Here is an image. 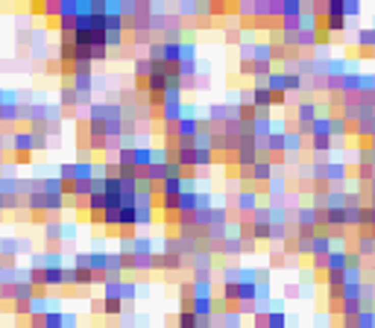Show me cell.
Wrapping results in <instances>:
<instances>
[{
    "label": "cell",
    "instance_id": "obj_1",
    "mask_svg": "<svg viewBox=\"0 0 375 328\" xmlns=\"http://www.w3.org/2000/svg\"><path fill=\"white\" fill-rule=\"evenodd\" d=\"M316 117H319V103H314V100H308V97H302L299 103H296V123H302V126H311Z\"/></svg>",
    "mask_w": 375,
    "mask_h": 328
},
{
    "label": "cell",
    "instance_id": "obj_2",
    "mask_svg": "<svg viewBox=\"0 0 375 328\" xmlns=\"http://www.w3.org/2000/svg\"><path fill=\"white\" fill-rule=\"evenodd\" d=\"M273 176H276V170H273V164H270V155L267 152H258V161L252 164V182H255V185H267Z\"/></svg>",
    "mask_w": 375,
    "mask_h": 328
},
{
    "label": "cell",
    "instance_id": "obj_3",
    "mask_svg": "<svg viewBox=\"0 0 375 328\" xmlns=\"http://www.w3.org/2000/svg\"><path fill=\"white\" fill-rule=\"evenodd\" d=\"M197 132H199V117H194V112H185V115L179 117V123H176V135H179V141L197 138Z\"/></svg>",
    "mask_w": 375,
    "mask_h": 328
},
{
    "label": "cell",
    "instance_id": "obj_4",
    "mask_svg": "<svg viewBox=\"0 0 375 328\" xmlns=\"http://www.w3.org/2000/svg\"><path fill=\"white\" fill-rule=\"evenodd\" d=\"M258 205H261V197H258V194H252V190H240V187H237V197H234V211H237V214L244 211L246 217H249Z\"/></svg>",
    "mask_w": 375,
    "mask_h": 328
},
{
    "label": "cell",
    "instance_id": "obj_5",
    "mask_svg": "<svg viewBox=\"0 0 375 328\" xmlns=\"http://www.w3.org/2000/svg\"><path fill=\"white\" fill-rule=\"evenodd\" d=\"M185 267V258L162 252V255H152V269H162V272H176V269Z\"/></svg>",
    "mask_w": 375,
    "mask_h": 328
},
{
    "label": "cell",
    "instance_id": "obj_6",
    "mask_svg": "<svg viewBox=\"0 0 375 328\" xmlns=\"http://www.w3.org/2000/svg\"><path fill=\"white\" fill-rule=\"evenodd\" d=\"M293 226L296 229H316V211L311 205H299V208L293 211Z\"/></svg>",
    "mask_w": 375,
    "mask_h": 328
},
{
    "label": "cell",
    "instance_id": "obj_7",
    "mask_svg": "<svg viewBox=\"0 0 375 328\" xmlns=\"http://www.w3.org/2000/svg\"><path fill=\"white\" fill-rule=\"evenodd\" d=\"M249 103L255 105V108H273V94L267 91V85H255L249 91Z\"/></svg>",
    "mask_w": 375,
    "mask_h": 328
},
{
    "label": "cell",
    "instance_id": "obj_8",
    "mask_svg": "<svg viewBox=\"0 0 375 328\" xmlns=\"http://www.w3.org/2000/svg\"><path fill=\"white\" fill-rule=\"evenodd\" d=\"M109 252H103V249H94V252H88V269L91 272H103V269H109Z\"/></svg>",
    "mask_w": 375,
    "mask_h": 328
},
{
    "label": "cell",
    "instance_id": "obj_9",
    "mask_svg": "<svg viewBox=\"0 0 375 328\" xmlns=\"http://www.w3.org/2000/svg\"><path fill=\"white\" fill-rule=\"evenodd\" d=\"M287 267H296V258L284 255L281 249H276V252L270 255V264H267V269L273 272V269H287Z\"/></svg>",
    "mask_w": 375,
    "mask_h": 328
},
{
    "label": "cell",
    "instance_id": "obj_10",
    "mask_svg": "<svg viewBox=\"0 0 375 328\" xmlns=\"http://www.w3.org/2000/svg\"><path fill=\"white\" fill-rule=\"evenodd\" d=\"M132 255H155V252H152L150 234H135V240H132Z\"/></svg>",
    "mask_w": 375,
    "mask_h": 328
},
{
    "label": "cell",
    "instance_id": "obj_11",
    "mask_svg": "<svg viewBox=\"0 0 375 328\" xmlns=\"http://www.w3.org/2000/svg\"><path fill=\"white\" fill-rule=\"evenodd\" d=\"M328 135H331V138H352L349 123H346L343 117H328Z\"/></svg>",
    "mask_w": 375,
    "mask_h": 328
},
{
    "label": "cell",
    "instance_id": "obj_12",
    "mask_svg": "<svg viewBox=\"0 0 375 328\" xmlns=\"http://www.w3.org/2000/svg\"><path fill=\"white\" fill-rule=\"evenodd\" d=\"M331 249H334V246H331L328 237H314V240H311V255L308 258H328Z\"/></svg>",
    "mask_w": 375,
    "mask_h": 328
},
{
    "label": "cell",
    "instance_id": "obj_13",
    "mask_svg": "<svg viewBox=\"0 0 375 328\" xmlns=\"http://www.w3.org/2000/svg\"><path fill=\"white\" fill-rule=\"evenodd\" d=\"M234 158H237V167H252L258 161V150L255 147H240L234 152Z\"/></svg>",
    "mask_w": 375,
    "mask_h": 328
},
{
    "label": "cell",
    "instance_id": "obj_14",
    "mask_svg": "<svg viewBox=\"0 0 375 328\" xmlns=\"http://www.w3.org/2000/svg\"><path fill=\"white\" fill-rule=\"evenodd\" d=\"M138 284L135 281H120V302L123 305H135V299H138Z\"/></svg>",
    "mask_w": 375,
    "mask_h": 328
},
{
    "label": "cell",
    "instance_id": "obj_15",
    "mask_svg": "<svg viewBox=\"0 0 375 328\" xmlns=\"http://www.w3.org/2000/svg\"><path fill=\"white\" fill-rule=\"evenodd\" d=\"M252 62H273V47H270V41H255V44H252Z\"/></svg>",
    "mask_w": 375,
    "mask_h": 328
},
{
    "label": "cell",
    "instance_id": "obj_16",
    "mask_svg": "<svg viewBox=\"0 0 375 328\" xmlns=\"http://www.w3.org/2000/svg\"><path fill=\"white\" fill-rule=\"evenodd\" d=\"M167 91V76L164 73H150L147 76V94H164Z\"/></svg>",
    "mask_w": 375,
    "mask_h": 328
},
{
    "label": "cell",
    "instance_id": "obj_17",
    "mask_svg": "<svg viewBox=\"0 0 375 328\" xmlns=\"http://www.w3.org/2000/svg\"><path fill=\"white\" fill-rule=\"evenodd\" d=\"M132 73H135V79H147V76H150L152 73V65H150V59L147 56H135L132 59Z\"/></svg>",
    "mask_w": 375,
    "mask_h": 328
},
{
    "label": "cell",
    "instance_id": "obj_18",
    "mask_svg": "<svg viewBox=\"0 0 375 328\" xmlns=\"http://www.w3.org/2000/svg\"><path fill=\"white\" fill-rule=\"evenodd\" d=\"M182 194V179H164L158 185V197H179Z\"/></svg>",
    "mask_w": 375,
    "mask_h": 328
},
{
    "label": "cell",
    "instance_id": "obj_19",
    "mask_svg": "<svg viewBox=\"0 0 375 328\" xmlns=\"http://www.w3.org/2000/svg\"><path fill=\"white\" fill-rule=\"evenodd\" d=\"M223 258H240V237L237 234H229L223 240Z\"/></svg>",
    "mask_w": 375,
    "mask_h": 328
},
{
    "label": "cell",
    "instance_id": "obj_20",
    "mask_svg": "<svg viewBox=\"0 0 375 328\" xmlns=\"http://www.w3.org/2000/svg\"><path fill=\"white\" fill-rule=\"evenodd\" d=\"M326 269H346V252L343 249H331L326 258Z\"/></svg>",
    "mask_w": 375,
    "mask_h": 328
},
{
    "label": "cell",
    "instance_id": "obj_21",
    "mask_svg": "<svg viewBox=\"0 0 375 328\" xmlns=\"http://www.w3.org/2000/svg\"><path fill=\"white\" fill-rule=\"evenodd\" d=\"M191 311H194V316H197V319H202V316H211V296L194 299V302H191Z\"/></svg>",
    "mask_w": 375,
    "mask_h": 328
},
{
    "label": "cell",
    "instance_id": "obj_22",
    "mask_svg": "<svg viewBox=\"0 0 375 328\" xmlns=\"http://www.w3.org/2000/svg\"><path fill=\"white\" fill-rule=\"evenodd\" d=\"M363 284L361 281H352V284H343V302H361Z\"/></svg>",
    "mask_w": 375,
    "mask_h": 328
},
{
    "label": "cell",
    "instance_id": "obj_23",
    "mask_svg": "<svg viewBox=\"0 0 375 328\" xmlns=\"http://www.w3.org/2000/svg\"><path fill=\"white\" fill-rule=\"evenodd\" d=\"M311 138H331V135H328V117L326 115H319L314 123H311Z\"/></svg>",
    "mask_w": 375,
    "mask_h": 328
},
{
    "label": "cell",
    "instance_id": "obj_24",
    "mask_svg": "<svg viewBox=\"0 0 375 328\" xmlns=\"http://www.w3.org/2000/svg\"><path fill=\"white\" fill-rule=\"evenodd\" d=\"M267 91L270 94L284 91V73H281V70H273V73L267 76ZM284 94H287V91H284Z\"/></svg>",
    "mask_w": 375,
    "mask_h": 328
},
{
    "label": "cell",
    "instance_id": "obj_25",
    "mask_svg": "<svg viewBox=\"0 0 375 328\" xmlns=\"http://www.w3.org/2000/svg\"><path fill=\"white\" fill-rule=\"evenodd\" d=\"M305 141L296 135V132H284V152H302Z\"/></svg>",
    "mask_w": 375,
    "mask_h": 328
},
{
    "label": "cell",
    "instance_id": "obj_26",
    "mask_svg": "<svg viewBox=\"0 0 375 328\" xmlns=\"http://www.w3.org/2000/svg\"><path fill=\"white\" fill-rule=\"evenodd\" d=\"M179 211H197V190H182L179 194Z\"/></svg>",
    "mask_w": 375,
    "mask_h": 328
},
{
    "label": "cell",
    "instance_id": "obj_27",
    "mask_svg": "<svg viewBox=\"0 0 375 328\" xmlns=\"http://www.w3.org/2000/svg\"><path fill=\"white\" fill-rule=\"evenodd\" d=\"M62 269H65V267H44L47 287H62Z\"/></svg>",
    "mask_w": 375,
    "mask_h": 328
},
{
    "label": "cell",
    "instance_id": "obj_28",
    "mask_svg": "<svg viewBox=\"0 0 375 328\" xmlns=\"http://www.w3.org/2000/svg\"><path fill=\"white\" fill-rule=\"evenodd\" d=\"M223 30H226V35H223V38H226V44H240V41H244V33H240V26H237V23H226Z\"/></svg>",
    "mask_w": 375,
    "mask_h": 328
},
{
    "label": "cell",
    "instance_id": "obj_29",
    "mask_svg": "<svg viewBox=\"0 0 375 328\" xmlns=\"http://www.w3.org/2000/svg\"><path fill=\"white\" fill-rule=\"evenodd\" d=\"M361 12H363L361 0H343V18H346V21H352V18H358Z\"/></svg>",
    "mask_w": 375,
    "mask_h": 328
},
{
    "label": "cell",
    "instance_id": "obj_30",
    "mask_svg": "<svg viewBox=\"0 0 375 328\" xmlns=\"http://www.w3.org/2000/svg\"><path fill=\"white\" fill-rule=\"evenodd\" d=\"M237 120H240V123H252V120H255V105L237 103Z\"/></svg>",
    "mask_w": 375,
    "mask_h": 328
},
{
    "label": "cell",
    "instance_id": "obj_31",
    "mask_svg": "<svg viewBox=\"0 0 375 328\" xmlns=\"http://www.w3.org/2000/svg\"><path fill=\"white\" fill-rule=\"evenodd\" d=\"M287 325V314H284V311H270L267 314V328H284Z\"/></svg>",
    "mask_w": 375,
    "mask_h": 328
},
{
    "label": "cell",
    "instance_id": "obj_32",
    "mask_svg": "<svg viewBox=\"0 0 375 328\" xmlns=\"http://www.w3.org/2000/svg\"><path fill=\"white\" fill-rule=\"evenodd\" d=\"M59 179L62 182H76V161H65L62 167H59Z\"/></svg>",
    "mask_w": 375,
    "mask_h": 328
},
{
    "label": "cell",
    "instance_id": "obj_33",
    "mask_svg": "<svg viewBox=\"0 0 375 328\" xmlns=\"http://www.w3.org/2000/svg\"><path fill=\"white\" fill-rule=\"evenodd\" d=\"M105 12H109V3H105V0H91V3H88V15H91V18H105Z\"/></svg>",
    "mask_w": 375,
    "mask_h": 328
},
{
    "label": "cell",
    "instance_id": "obj_34",
    "mask_svg": "<svg viewBox=\"0 0 375 328\" xmlns=\"http://www.w3.org/2000/svg\"><path fill=\"white\" fill-rule=\"evenodd\" d=\"M237 73H244V76H255V62H252V56H240L237 59Z\"/></svg>",
    "mask_w": 375,
    "mask_h": 328
},
{
    "label": "cell",
    "instance_id": "obj_35",
    "mask_svg": "<svg viewBox=\"0 0 375 328\" xmlns=\"http://www.w3.org/2000/svg\"><path fill=\"white\" fill-rule=\"evenodd\" d=\"M88 211L103 214L105 211V194H91V197H88Z\"/></svg>",
    "mask_w": 375,
    "mask_h": 328
},
{
    "label": "cell",
    "instance_id": "obj_36",
    "mask_svg": "<svg viewBox=\"0 0 375 328\" xmlns=\"http://www.w3.org/2000/svg\"><path fill=\"white\" fill-rule=\"evenodd\" d=\"M126 44V33L117 30V33H105V47H123Z\"/></svg>",
    "mask_w": 375,
    "mask_h": 328
},
{
    "label": "cell",
    "instance_id": "obj_37",
    "mask_svg": "<svg viewBox=\"0 0 375 328\" xmlns=\"http://www.w3.org/2000/svg\"><path fill=\"white\" fill-rule=\"evenodd\" d=\"M155 211V208H152ZM152 211H138L135 208V229H141V226H152V220H155V214Z\"/></svg>",
    "mask_w": 375,
    "mask_h": 328
},
{
    "label": "cell",
    "instance_id": "obj_38",
    "mask_svg": "<svg viewBox=\"0 0 375 328\" xmlns=\"http://www.w3.org/2000/svg\"><path fill=\"white\" fill-rule=\"evenodd\" d=\"M255 284L252 281H240V302H255Z\"/></svg>",
    "mask_w": 375,
    "mask_h": 328
},
{
    "label": "cell",
    "instance_id": "obj_39",
    "mask_svg": "<svg viewBox=\"0 0 375 328\" xmlns=\"http://www.w3.org/2000/svg\"><path fill=\"white\" fill-rule=\"evenodd\" d=\"M62 287H76V269L68 267V264L62 269Z\"/></svg>",
    "mask_w": 375,
    "mask_h": 328
},
{
    "label": "cell",
    "instance_id": "obj_40",
    "mask_svg": "<svg viewBox=\"0 0 375 328\" xmlns=\"http://www.w3.org/2000/svg\"><path fill=\"white\" fill-rule=\"evenodd\" d=\"M152 269V255H135V272H150Z\"/></svg>",
    "mask_w": 375,
    "mask_h": 328
},
{
    "label": "cell",
    "instance_id": "obj_41",
    "mask_svg": "<svg viewBox=\"0 0 375 328\" xmlns=\"http://www.w3.org/2000/svg\"><path fill=\"white\" fill-rule=\"evenodd\" d=\"M355 47H372V26H369V30H358Z\"/></svg>",
    "mask_w": 375,
    "mask_h": 328
},
{
    "label": "cell",
    "instance_id": "obj_42",
    "mask_svg": "<svg viewBox=\"0 0 375 328\" xmlns=\"http://www.w3.org/2000/svg\"><path fill=\"white\" fill-rule=\"evenodd\" d=\"M44 70L50 73V76H62V62H59L56 56H53V59L47 56V59H44Z\"/></svg>",
    "mask_w": 375,
    "mask_h": 328
},
{
    "label": "cell",
    "instance_id": "obj_43",
    "mask_svg": "<svg viewBox=\"0 0 375 328\" xmlns=\"http://www.w3.org/2000/svg\"><path fill=\"white\" fill-rule=\"evenodd\" d=\"M194 299V281H182L179 284V302H191Z\"/></svg>",
    "mask_w": 375,
    "mask_h": 328
},
{
    "label": "cell",
    "instance_id": "obj_44",
    "mask_svg": "<svg viewBox=\"0 0 375 328\" xmlns=\"http://www.w3.org/2000/svg\"><path fill=\"white\" fill-rule=\"evenodd\" d=\"M234 311H237V316H252L258 311V302H237Z\"/></svg>",
    "mask_w": 375,
    "mask_h": 328
},
{
    "label": "cell",
    "instance_id": "obj_45",
    "mask_svg": "<svg viewBox=\"0 0 375 328\" xmlns=\"http://www.w3.org/2000/svg\"><path fill=\"white\" fill-rule=\"evenodd\" d=\"M355 322H358V328H375V314H366V311H361Z\"/></svg>",
    "mask_w": 375,
    "mask_h": 328
},
{
    "label": "cell",
    "instance_id": "obj_46",
    "mask_svg": "<svg viewBox=\"0 0 375 328\" xmlns=\"http://www.w3.org/2000/svg\"><path fill=\"white\" fill-rule=\"evenodd\" d=\"M76 287H91V269H76Z\"/></svg>",
    "mask_w": 375,
    "mask_h": 328
},
{
    "label": "cell",
    "instance_id": "obj_47",
    "mask_svg": "<svg viewBox=\"0 0 375 328\" xmlns=\"http://www.w3.org/2000/svg\"><path fill=\"white\" fill-rule=\"evenodd\" d=\"M273 272H270L267 267H255V284H273Z\"/></svg>",
    "mask_w": 375,
    "mask_h": 328
},
{
    "label": "cell",
    "instance_id": "obj_48",
    "mask_svg": "<svg viewBox=\"0 0 375 328\" xmlns=\"http://www.w3.org/2000/svg\"><path fill=\"white\" fill-rule=\"evenodd\" d=\"M105 59H109V47H91V65L105 62Z\"/></svg>",
    "mask_w": 375,
    "mask_h": 328
},
{
    "label": "cell",
    "instance_id": "obj_49",
    "mask_svg": "<svg viewBox=\"0 0 375 328\" xmlns=\"http://www.w3.org/2000/svg\"><path fill=\"white\" fill-rule=\"evenodd\" d=\"M147 59L150 62H162V41H152L150 50H147Z\"/></svg>",
    "mask_w": 375,
    "mask_h": 328
},
{
    "label": "cell",
    "instance_id": "obj_50",
    "mask_svg": "<svg viewBox=\"0 0 375 328\" xmlns=\"http://www.w3.org/2000/svg\"><path fill=\"white\" fill-rule=\"evenodd\" d=\"M88 305H91V316H103V296H100V299L94 296Z\"/></svg>",
    "mask_w": 375,
    "mask_h": 328
},
{
    "label": "cell",
    "instance_id": "obj_51",
    "mask_svg": "<svg viewBox=\"0 0 375 328\" xmlns=\"http://www.w3.org/2000/svg\"><path fill=\"white\" fill-rule=\"evenodd\" d=\"M284 296H290V299L302 296V284H284Z\"/></svg>",
    "mask_w": 375,
    "mask_h": 328
},
{
    "label": "cell",
    "instance_id": "obj_52",
    "mask_svg": "<svg viewBox=\"0 0 375 328\" xmlns=\"http://www.w3.org/2000/svg\"><path fill=\"white\" fill-rule=\"evenodd\" d=\"M255 249H258V243L252 240V237H244V240H240V252H249V255H252Z\"/></svg>",
    "mask_w": 375,
    "mask_h": 328
},
{
    "label": "cell",
    "instance_id": "obj_53",
    "mask_svg": "<svg viewBox=\"0 0 375 328\" xmlns=\"http://www.w3.org/2000/svg\"><path fill=\"white\" fill-rule=\"evenodd\" d=\"M223 281H237V267H226V269H223Z\"/></svg>",
    "mask_w": 375,
    "mask_h": 328
},
{
    "label": "cell",
    "instance_id": "obj_54",
    "mask_svg": "<svg viewBox=\"0 0 375 328\" xmlns=\"http://www.w3.org/2000/svg\"><path fill=\"white\" fill-rule=\"evenodd\" d=\"M328 314H331V316H343V302H328Z\"/></svg>",
    "mask_w": 375,
    "mask_h": 328
},
{
    "label": "cell",
    "instance_id": "obj_55",
    "mask_svg": "<svg viewBox=\"0 0 375 328\" xmlns=\"http://www.w3.org/2000/svg\"><path fill=\"white\" fill-rule=\"evenodd\" d=\"M369 194H375V179H372V182H369Z\"/></svg>",
    "mask_w": 375,
    "mask_h": 328
},
{
    "label": "cell",
    "instance_id": "obj_56",
    "mask_svg": "<svg viewBox=\"0 0 375 328\" xmlns=\"http://www.w3.org/2000/svg\"><path fill=\"white\" fill-rule=\"evenodd\" d=\"M0 214H3V194H0Z\"/></svg>",
    "mask_w": 375,
    "mask_h": 328
},
{
    "label": "cell",
    "instance_id": "obj_57",
    "mask_svg": "<svg viewBox=\"0 0 375 328\" xmlns=\"http://www.w3.org/2000/svg\"><path fill=\"white\" fill-rule=\"evenodd\" d=\"M372 47H375V30H372Z\"/></svg>",
    "mask_w": 375,
    "mask_h": 328
},
{
    "label": "cell",
    "instance_id": "obj_58",
    "mask_svg": "<svg viewBox=\"0 0 375 328\" xmlns=\"http://www.w3.org/2000/svg\"><path fill=\"white\" fill-rule=\"evenodd\" d=\"M372 226H375V208H372Z\"/></svg>",
    "mask_w": 375,
    "mask_h": 328
},
{
    "label": "cell",
    "instance_id": "obj_59",
    "mask_svg": "<svg viewBox=\"0 0 375 328\" xmlns=\"http://www.w3.org/2000/svg\"><path fill=\"white\" fill-rule=\"evenodd\" d=\"M372 138H375V126H372Z\"/></svg>",
    "mask_w": 375,
    "mask_h": 328
},
{
    "label": "cell",
    "instance_id": "obj_60",
    "mask_svg": "<svg viewBox=\"0 0 375 328\" xmlns=\"http://www.w3.org/2000/svg\"><path fill=\"white\" fill-rule=\"evenodd\" d=\"M164 328H176V325H164Z\"/></svg>",
    "mask_w": 375,
    "mask_h": 328
}]
</instances>
